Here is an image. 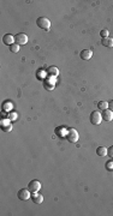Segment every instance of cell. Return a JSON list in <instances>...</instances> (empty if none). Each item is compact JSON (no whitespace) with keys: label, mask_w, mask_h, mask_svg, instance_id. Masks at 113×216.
I'll use <instances>...</instances> for the list:
<instances>
[{"label":"cell","mask_w":113,"mask_h":216,"mask_svg":"<svg viewBox=\"0 0 113 216\" xmlns=\"http://www.w3.org/2000/svg\"><path fill=\"white\" fill-rule=\"evenodd\" d=\"M36 24H37V27L40 29L46 30V31H49V29H51V22H49L48 18H46V17H39L36 19Z\"/></svg>","instance_id":"6da1fadb"},{"label":"cell","mask_w":113,"mask_h":216,"mask_svg":"<svg viewBox=\"0 0 113 216\" xmlns=\"http://www.w3.org/2000/svg\"><path fill=\"white\" fill-rule=\"evenodd\" d=\"M66 139H68L70 143H77L79 139V135H78V132H77V130L69 129L68 135H66Z\"/></svg>","instance_id":"7a4b0ae2"},{"label":"cell","mask_w":113,"mask_h":216,"mask_svg":"<svg viewBox=\"0 0 113 216\" xmlns=\"http://www.w3.org/2000/svg\"><path fill=\"white\" fill-rule=\"evenodd\" d=\"M102 121V114L99 112V110H94V112H91L90 114V123L93 125H100Z\"/></svg>","instance_id":"3957f363"},{"label":"cell","mask_w":113,"mask_h":216,"mask_svg":"<svg viewBox=\"0 0 113 216\" xmlns=\"http://www.w3.org/2000/svg\"><path fill=\"white\" fill-rule=\"evenodd\" d=\"M17 197L21 199V201H28L29 198H31V192L29 189H21L18 192H17Z\"/></svg>","instance_id":"277c9868"},{"label":"cell","mask_w":113,"mask_h":216,"mask_svg":"<svg viewBox=\"0 0 113 216\" xmlns=\"http://www.w3.org/2000/svg\"><path fill=\"white\" fill-rule=\"evenodd\" d=\"M56 77H51V76H48L47 78H45V81H44V85L47 90H53V88L56 85Z\"/></svg>","instance_id":"5b68a950"},{"label":"cell","mask_w":113,"mask_h":216,"mask_svg":"<svg viewBox=\"0 0 113 216\" xmlns=\"http://www.w3.org/2000/svg\"><path fill=\"white\" fill-rule=\"evenodd\" d=\"M15 40H16V43L19 44V46L27 44V42H28V36H27V34H24V32H19V34H17V35L15 36Z\"/></svg>","instance_id":"8992f818"},{"label":"cell","mask_w":113,"mask_h":216,"mask_svg":"<svg viewBox=\"0 0 113 216\" xmlns=\"http://www.w3.org/2000/svg\"><path fill=\"white\" fill-rule=\"evenodd\" d=\"M28 189L30 190V192H39V190L41 189V183L39 180H31L28 185Z\"/></svg>","instance_id":"52a82bcc"},{"label":"cell","mask_w":113,"mask_h":216,"mask_svg":"<svg viewBox=\"0 0 113 216\" xmlns=\"http://www.w3.org/2000/svg\"><path fill=\"white\" fill-rule=\"evenodd\" d=\"M2 42L4 44H6V46H11L13 43H16V40H15V36L11 35V34H6V35H4V37H2Z\"/></svg>","instance_id":"ba28073f"},{"label":"cell","mask_w":113,"mask_h":216,"mask_svg":"<svg viewBox=\"0 0 113 216\" xmlns=\"http://www.w3.org/2000/svg\"><path fill=\"white\" fill-rule=\"evenodd\" d=\"M79 56H81L82 60H90L91 56H93V51H90V49H83V51H81Z\"/></svg>","instance_id":"9c48e42d"},{"label":"cell","mask_w":113,"mask_h":216,"mask_svg":"<svg viewBox=\"0 0 113 216\" xmlns=\"http://www.w3.org/2000/svg\"><path fill=\"white\" fill-rule=\"evenodd\" d=\"M102 119L105 120V121H112L113 120V112L111 109H105V110H102Z\"/></svg>","instance_id":"30bf717a"},{"label":"cell","mask_w":113,"mask_h":216,"mask_svg":"<svg viewBox=\"0 0 113 216\" xmlns=\"http://www.w3.org/2000/svg\"><path fill=\"white\" fill-rule=\"evenodd\" d=\"M31 201L35 204H41L44 202V196L37 193V192H31Z\"/></svg>","instance_id":"8fae6325"},{"label":"cell","mask_w":113,"mask_h":216,"mask_svg":"<svg viewBox=\"0 0 113 216\" xmlns=\"http://www.w3.org/2000/svg\"><path fill=\"white\" fill-rule=\"evenodd\" d=\"M47 75L51 76V77H56V76L59 75L58 67H56V66H49V67L47 69Z\"/></svg>","instance_id":"7c38bea8"},{"label":"cell","mask_w":113,"mask_h":216,"mask_svg":"<svg viewBox=\"0 0 113 216\" xmlns=\"http://www.w3.org/2000/svg\"><path fill=\"white\" fill-rule=\"evenodd\" d=\"M101 44L103 47H107V48H112L113 47V39L111 37H106V39H102Z\"/></svg>","instance_id":"4fadbf2b"},{"label":"cell","mask_w":113,"mask_h":216,"mask_svg":"<svg viewBox=\"0 0 113 216\" xmlns=\"http://www.w3.org/2000/svg\"><path fill=\"white\" fill-rule=\"evenodd\" d=\"M96 155H98V156H101V157L107 156V148H106V147H99V148L96 149Z\"/></svg>","instance_id":"5bb4252c"},{"label":"cell","mask_w":113,"mask_h":216,"mask_svg":"<svg viewBox=\"0 0 113 216\" xmlns=\"http://www.w3.org/2000/svg\"><path fill=\"white\" fill-rule=\"evenodd\" d=\"M98 108H99L100 110L107 109V108H108V102H106V101H99V102H98Z\"/></svg>","instance_id":"9a60e30c"},{"label":"cell","mask_w":113,"mask_h":216,"mask_svg":"<svg viewBox=\"0 0 113 216\" xmlns=\"http://www.w3.org/2000/svg\"><path fill=\"white\" fill-rule=\"evenodd\" d=\"M11 109H12V103L10 101H9V102L5 101L4 105H2V110H4V112H10Z\"/></svg>","instance_id":"2e32d148"},{"label":"cell","mask_w":113,"mask_h":216,"mask_svg":"<svg viewBox=\"0 0 113 216\" xmlns=\"http://www.w3.org/2000/svg\"><path fill=\"white\" fill-rule=\"evenodd\" d=\"M10 51H11L12 53H18L19 52V44H17V43H13L10 46Z\"/></svg>","instance_id":"e0dca14e"},{"label":"cell","mask_w":113,"mask_h":216,"mask_svg":"<svg viewBox=\"0 0 113 216\" xmlns=\"http://www.w3.org/2000/svg\"><path fill=\"white\" fill-rule=\"evenodd\" d=\"M1 130H2L4 132H10V131L12 130L11 124H7V125H4V126H1Z\"/></svg>","instance_id":"ac0fdd59"},{"label":"cell","mask_w":113,"mask_h":216,"mask_svg":"<svg viewBox=\"0 0 113 216\" xmlns=\"http://www.w3.org/2000/svg\"><path fill=\"white\" fill-rule=\"evenodd\" d=\"M17 118H18V115H17L16 113H13V112L10 113V112H9V114H7V119H9V120H16Z\"/></svg>","instance_id":"d6986e66"},{"label":"cell","mask_w":113,"mask_h":216,"mask_svg":"<svg viewBox=\"0 0 113 216\" xmlns=\"http://www.w3.org/2000/svg\"><path fill=\"white\" fill-rule=\"evenodd\" d=\"M108 34H110V31H108L107 29H102L101 32H100V35H101L102 39H106V37H108Z\"/></svg>","instance_id":"ffe728a7"},{"label":"cell","mask_w":113,"mask_h":216,"mask_svg":"<svg viewBox=\"0 0 113 216\" xmlns=\"http://www.w3.org/2000/svg\"><path fill=\"white\" fill-rule=\"evenodd\" d=\"M106 169L107 171H113V161L106 162Z\"/></svg>","instance_id":"44dd1931"},{"label":"cell","mask_w":113,"mask_h":216,"mask_svg":"<svg viewBox=\"0 0 113 216\" xmlns=\"http://www.w3.org/2000/svg\"><path fill=\"white\" fill-rule=\"evenodd\" d=\"M46 75H47V72H46V71H42V70H41V71H39V73H37V77H39V78H41V79H42V78L45 79V78H46Z\"/></svg>","instance_id":"7402d4cb"},{"label":"cell","mask_w":113,"mask_h":216,"mask_svg":"<svg viewBox=\"0 0 113 216\" xmlns=\"http://www.w3.org/2000/svg\"><path fill=\"white\" fill-rule=\"evenodd\" d=\"M107 156H110V157H112L113 159V145L107 149Z\"/></svg>","instance_id":"603a6c76"},{"label":"cell","mask_w":113,"mask_h":216,"mask_svg":"<svg viewBox=\"0 0 113 216\" xmlns=\"http://www.w3.org/2000/svg\"><path fill=\"white\" fill-rule=\"evenodd\" d=\"M108 109H111L113 112V100H111V101L108 102Z\"/></svg>","instance_id":"cb8c5ba5"}]
</instances>
